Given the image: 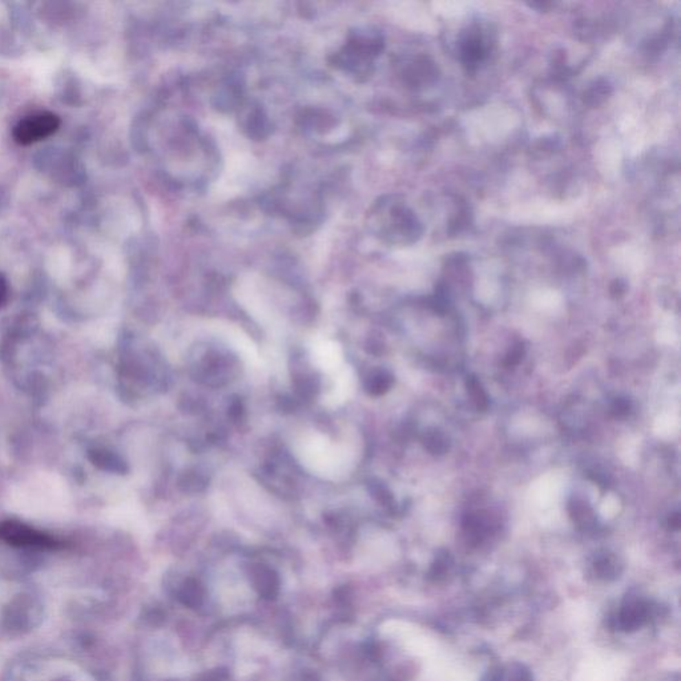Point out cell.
<instances>
[{"instance_id": "2", "label": "cell", "mask_w": 681, "mask_h": 681, "mask_svg": "<svg viewBox=\"0 0 681 681\" xmlns=\"http://www.w3.org/2000/svg\"><path fill=\"white\" fill-rule=\"evenodd\" d=\"M653 615L655 609L648 600L639 596H627L614 618V625L624 632H633L648 623Z\"/></svg>"}, {"instance_id": "13", "label": "cell", "mask_w": 681, "mask_h": 681, "mask_svg": "<svg viewBox=\"0 0 681 681\" xmlns=\"http://www.w3.org/2000/svg\"><path fill=\"white\" fill-rule=\"evenodd\" d=\"M8 282L7 280L4 278L3 274H0V308L7 302V298H8Z\"/></svg>"}, {"instance_id": "3", "label": "cell", "mask_w": 681, "mask_h": 681, "mask_svg": "<svg viewBox=\"0 0 681 681\" xmlns=\"http://www.w3.org/2000/svg\"><path fill=\"white\" fill-rule=\"evenodd\" d=\"M0 541L15 547L54 548L58 545L51 536L17 521H4L0 523Z\"/></svg>"}, {"instance_id": "7", "label": "cell", "mask_w": 681, "mask_h": 681, "mask_svg": "<svg viewBox=\"0 0 681 681\" xmlns=\"http://www.w3.org/2000/svg\"><path fill=\"white\" fill-rule=\"evenodd\" d=\"M569 515L571 518L574 519L575 523L580 525V527H589V525H594V512L592 510L589 508L588 505H585L583 501H579V499H574L569 505Z\"/></svg>"}, {"instance_id": "1", "label": "cell", "mask_w": 681, "mask_h": 681, "mask_svg": "<svg viewBox=\"0 0 681 681\" xmlns=\"http://www.w3.org/2000/svg\"><path fill=\"white\" fill-rule=\"evenodd\" d=\"M60 127V118L51 112H38L20 118L12 136L20 145H31L52 136Z\"/></svg>"}, {"instance_id": "9", "label": "cell", "mask_w": 681, "mask_h": 681, "mask_svg": "<svg viewBox=\"0 0 681 681\" xmlns=\"http://www.w3.org/2000/svg\"><path fill=\"white\" fill-rule=\"evenodd\" d=\"M450 568H451V558H450L448 552L443 551V552L438 554L434 563L431 565V568H430L431 580H434V582L445 580L448 572H450Z\"/></svg>"}, {"instance_id": "6", "label": "cell", "mask_w": 681, "mask_h": 681, "mask_svg": "<svg viewBox=\"0 0 681 681\" xmlns=\"http://www.w3.org/2000/svg\"><path fill=\"white\" fill-rule=\"evenodd\" d=\"M423 445L434 455H442L448 452V437L439 430H428L423 437Z\"/></svg>"}, {"instance_id": "11", "label": "cell", "mask_w": 681, "mask_h": 681, "mask_svg": "<svg viewBox=\"0 0 681 681\" xmlns=\"http://www.w3.org/2000/svg\"><path fill=\"white\" fill-rule=\"evenodd\" d=\"M525 354V349L523 344H518V345L512 346L510 349V351L507 353L505 364H506L507 366H516V365H519L522 362Z\"/></svg>"}, {"instance_id": "8", "label": "cell", "mask_w": 681, "mask_h": 681, "mask_svg": "<svg viewBox=\"0 0 681 681\" xmlns=\"http://www.w3.org/2000/svg\"><path fill=\"white\" fill-rule=\"evenodd\" d=\"M466 388H468V394L472 399V402L475 404L476 409L482 410L485 411L488 408V397H487L486 391L483 389L482 384L478 381V378L475 377H468V381H466Z\"/></svg>"}, {"instance_id": "14", "label": "cell", "mask_w": 681, "mask_h": 681, "mask_svg": "<svg viewBox=\"0 0 681 681\" xmlns=\"http://www.w3.org/2000/svg\"><path fill=\"white\" fill-rule=\"evenodd\" d=\"M680 525L681 518L679 512L672 514V515L668 518V527H669L671 530H675V531H676V530H679V528H680Z\"/></svg>"}, {"instance_id": "12", "label": "cell", "mask_w": 681, "mask_h": 681, "mask_svg": "<svg viewBox=\"0 0 681 681\" xmlns=\"http://www.w3.org/2000/svg\"><path fill=\"white\" fill-rule=\"evenodd\" d=\"M631 411V402L627 398H616L611 406V414L615 418H623Z\"/></svg>"}, {"instance_id": "10", "label": "cell", "mask_w": 681, "mask_h": 681, "mask_svg": "<svg viewBox=\"0 0 681 681\" xmlns=\"http://www.w3.org/2000/svg\"><path fill=\"white\" fill-rule=\"evenodd\" d=\"M391 385H392L391 375L385 371H379L370 378L368 389L374 395H381L385 394L391 388Z\"/></svg>"}, {"instance_id": "4", "label": "cell", "mask_w": 681, "mask_h": 681, "mask_svg": "<svg viewBox=\"0 0 681 681\" xmlns=\"http://www.w3.org/2000/svg\"><path fill=\"white\" fill-rule=\"evenodd\" d=\"M490 681H534L531 672L525 665L512 662L507 664L492 672Z\"/></svg>"}, {"instance_id": "5", "label": "cell", "mask_w": 681, "mask_h": 681, "mask_svg": "<svg viewBox=\"0 0 681 681\" xmlns=\"http://www.w3.org/2000/svg\"><path fill=\"white\" fill-rule=\"evenodd\" d=\"M594 569L598 578L604 580H614L622 572V565L614 555L604 554L596 558L594 563Z\"/></svg>"}]
</instances>
